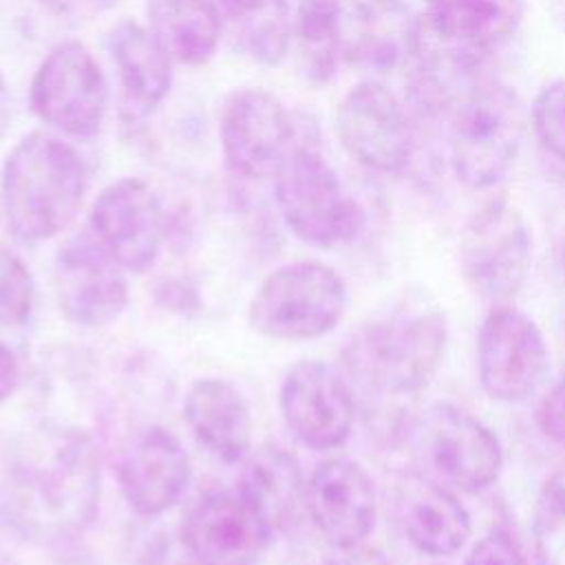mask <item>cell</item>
Returning <instances> with one entry per match:
<instances>
[{"instance_id":"1","label":"cell","mask_w":565,"mask_h":565,"mask_svg":"<svg viewBox=\"0 0 565 565\" xmlns=\"http://www.w3.org/2000/svg\"><path fill=\"white\" fill-rule=\"evenodd\" d=\"M99 452L77 428H51L11 455L0 479V512L15 532L38 541L82 534L99 508Z\"/></svg>"},{"instance_id":"2","label":"cell","mask_w":565,"mask_h":565,"mask_svg":"<svg viewBox=\"0 0 565 565\" xmlns=\"http://www.w3.org/2000/svg\"><path fill=\"white\" fill-rule=\"evenodd\" d=\"M448 342L444 309L426 291L406 294L366 322L347 360L358 384L386 395L422 391L437 373Z\"/></svg>"},{"instance_id":"3","label":"cell","mask_w":565,"mask_h":565,"mask_svg":"<svg viewBox=\"0 0 565 565\" xmlns=\"http://www.w3.org/2000/svg\"><path fill=\"white\" fill-rule=\"evenodd\" d=\"M88 177L77 150L60 137L31 132L4 159L0 196L7 225L24 243L60 234L77 216Z\"/></svg>"},{"instance_id":"4","label":"cell","mask_w":565,"mask_h":565,"mask_svg":"<svg viewBox=\"0 0 565 565\" xmlns=\"http://www.w3.org/2000/svg\"><path fill=\"white\" fill-rule=\"evenodd\" d=\"M525 124V106L510 86L492 82L470 88L450 124L455 177L475 190L501 181L521 150Z\"/></svg>"},{"instance_id":"5","label":"cell","mask_w":565,"mask_h":565,"mask_svg":"<svg viewBox=\"0 0 565 565\" xmlns=\"http://www.w3.org/2000/svg\"><path fill=\"white\" fill-rule=\"evenodd\" d=\"M415 470L452 492H481L503 468L499 437L470 413L452 404H433L408 428Z\"/></svg>"},{"instance_id":"6","label":"cell","mask_w":565,"mask_h":565,"mask_svg":"<svg viewBox=\"0 0 565 565\" xmlns=\"http://www.w3.org/2000/svg\"><path fill=\"white\" fill-rule=\"evenodd\" d=\"M347 300V285L333 267L298 260L263 280L249 302V320L271 340H316L342 320Z\"/></svg>"},{"instance_id":"7","label":"cell","mask_w":565,"mask_h":565,"mask_svg":"<svg viewBox=\"0 0 565 565\" xmlns=\"http://www.w3.org/2000/svg\"><path fill=\"white\" fill-rule=\"evenodd\" d=\"M274 179L282 221L300 241L333 247L360 234L364 214L318 150L296 146Z\"/></svg>"},{"instance_id":"8","label":"cell","mask_w":565,"mask_h":565,"mask_svg":"<svg viewBox=\"0 0 565 565\" xmlns=\"http://www.w3.org/2000/svg\"><path fill=\"white\" fill-rule=\"evenodd\" d=\"M532 263V230L505 199L479 207L459 238V267L470 289L492 302L512 298Z\"/></svg>"},{"instance_id":"9","label":"cell","mask_w":565,"mask_h":565,"mask_svg":"<svg viewBox=\"0 0 565 565\" xmlns=\"http://www.w3.org/2000/svg\"><path fill=\"white\" fill-rule=\"evenodd\" d=\"M108 88L90 51L79 42H62L38 66L29 102L53 130L71 139H93L104 121Z\"/></svg>"},{"instance_id":"10","label":"cell","mask_w":565,"mask_h":565,"mask_svg":"<svg viewBox=\"0 0 565 565\" xmlns=\"http://www.w3.org/2000/svg\"><path fill=\"white\" fill-rule=\"evenodd\" d=\"M550 371L547 342L539 324L519 309L499 307L477 335V373L488 397L519 404L532 397Z\"/></svg>"},{"instance_id":"11","label":"cell","mask_w":565,"mask_h":565,"mask_svg":"<svg viewBox=\"0 0 565 565\" xmlns=\"http://www.w3.org/2000/svg\"><path fill=\"white\" fill-rule=\"evenodd\" d=\"M294 31L309 53V71L329 79L340 64L386 60L382 13L366 0H300Z\"/></svg>"},{"instance_id":"12","label":"cell","mask_w":565,"mask_h":565,"mask_svg":"<svg viewBox=\"0 0 565 565\" xmlns=\"http://www.w3.org/2000/svg\"><path fill=\"white\" fill-rule=\"evenodd\" d=\"M274 530L234 490H210L183 516L181 543L196 565H256Z\"/></svg>"},{"instance_id":"13","label":"cell","mask_w":565,"mask_h":565,"mask_svg":"<svg viewBox=\"0 0 565 565\" xmlns=\"http://www.w3.org/2000/svg\"><path fill=\"white\" fill-rule=\"evenodd\" d=\"M335 130L344 150L369 170L399 174L413 159L408 117L395 93L380 82H362L342 97Z\"/></svg>"},{"instance_id":"14","label":"cell","mask_w":565,"mask_h":565,"mask_svg":"<svg viewBox=\"0 0 565 565\" xmlns=\"http://www.w3.org/2000/svg\"><path fill=\"white\" fill-rule=\"evenodd\" d=\"M280 413L300 444L313 450H333L351 435L355 397L333 364L302 360L282 380Z\"/></svg>"},{"instance_id":"15","label":"cell","mask_w":565,"mask_h":565,"mask_svg":"<svg viewBox=\"0 0 565 565\" xmlns=\"http://www.w3.org/2000/svg\"><path fill=\"white\" fill-rule=\"evenodd\" d=\"M88 232L126 271L141 274L154 265L161 252L166 218L150 185L126 177L97 194Z\"/></svg>"},{"instance_id":"16","label":"cell","mask_w":565,"mask_h":565,"mask_svg":"<svg viewBox=\"0 0 565 565\" xmlns=\"http://www.w3.org/2000/svg\"><path fill=\"white\" fill-rule=\"evenodd\" d=\"M218 135L227 166L247 179L276 177L296 148L289 110L263 88L236 90L225 102Z\"/></svg>"},{"instance_id":"17","label":"cell","mask_w":565,"mask_h":565,"mask_svg":"<svg viewBox=\"0 0 565 565\" xmlns=\"http://www.w3.org/2000/svg\"><path fill=\"white\" fill-rule=\"evenodd\" d=\"M124 267L86 230L68 238L53 265V287L62 313L79 327H104L128 307Z\"/></svg>"},{"instance_id":"18","label":"cell","mask_w":565,"mask_h":565,"mask_svg":"<svg viewBox=\"0 0 565 565\" xmlns=\"http://www.w3.org/2000/svg\"><path fill=\"white\" fill-rule=\"evenodd\" d=\"M305 508L318 534L335 550L362 545L377 521L371 475L351 459H327L307 479Z\"/></svg>"},{"instance_id":"19","label":"cell","mask_w":565,"mask_h":565,"mask_svg":"<svg viewBox=\"0 0 565 565\" xmlns=\"http://www.w3.org/2000/svg\"><path fill=\"white\" fill-rule=\"evenodd\" d=\"M117 479L124 499L141 516H159L170 510L190 481V459L174 433L163 426H146L126 441Z\"/></svg>"},{"instance_id":"20","label":"cell","mask_w":565,"mask_h":565,"mask_svg":"<svg viewBox=\"0 0 565 565\" xmlns=\"http://www.w3.org/2000/svg\"><path fill=\"white\" fill-rule=\"evenodd\" d=\"M523 0H428L419 29L444 51L479 66L516 31Z\"/></svg>"},{"instance_id":"21","label":"cell","mask_w":565,"mask_h":565,"mask_svg":"<svg viewBox=\"0 0 565 565\" xmlns=\"http://www.w3.org/2000/svg\"><path fill=\"white\" fill-rule=\"evenodd\" d=\"M395 510L406 539L426 556L457 554L472 534L470 514L455 492L419 470L397 481Z\"/></svg>"},{"instance_id":"22","label":"cell","mask_w":565,"mask_h":565,"mask_svg":"<svg viewBox=\"0 0 565 565\" xmlns=\"http://www.w3.org/2000/svg\"><path fill=\"white\" fill-rule=\"evenodd\" d=\"M192 435L221 461H241L252 446V415L241 391L221 377L192 382L183 399Z\"/></svg>"},{"instance_id":"23","label":"cell","mask_w":565,"mask_h":565,"mask_svg":"<svg viewBox=\"0 0 565 565\" xmlns=\"http://www.w3.org/2000/svg\"><path fill=\"white\" fill-rule=\"evenodd\" d=\"M236 488L258 510L274 534L294 527L307 514V481L298 457L287 448L260 446L254 450L245 459Z\"/></svg>"},{"instance_id":"24","label":"cell","mask_w":565,"mask_h":565,"mask_svg":"<svg viewBox=\"0 0 565 565\" xmlns=\"http://www.w3.org/2000/svg\"><path fill=\"white\" fill-rule=\"evenodd\" d=\"M108 53L124 99L135 113L146 115L166 99L172 84V57L150 29L135 20H119L108 33Z\"/></svg>"},{"instance_id":"25","label":"cell","mask_w":565,"mask_h":565,"mask_svg":"<svg viewBox=\"0 0 565 565\" xmlns=\"http://www.w3.org/2000/svg\"><path fill=\"white\" fill-rule=\"evenodd\" d=\"M148 29L166 53L190 66L205 64L221 38L216 0H146Z\"/></svg>"},{"instance_id":"26","label":"cell","mask_w":565,"mask_h":565,"mask_svg":"<svg viewBox=\"0 0 565 565\" xmlns=\"http://www.w3.org/2000/svg\"><path fill=\"white\" fill-rule=\"evenodd\" d=\"M238 24L245 51L263 66H278L291 42L294 18L287 0H216Z\"/></svg>"},{"instance_id":"27","label":"cell","mask_w":565,"mask_h":565,"mask_svg":"<svg viewBox=\"0 0 565 565\" xmlns=\"http://www.w3.org/2000/svg\"><path fill=\"white\" fill-rule=\"evenodd\" d=\"M536 565H565V466L541 486L532 510Z\"/></svg>"},{"instance_id":"28","label":"cell","mask_w":565,"mask_h":565,"mask_svg":"<svg viewBox=\"0 0 565 565\" xmlns=\"http://www.w3.org/2000/svg\"><path fill=\"white\" fill-rule=\"evenodd\" d=\"M35 287L29 267L0 243V324L20 327L33 309Z\"/></svg>"},{"instance_id":"29","label":"cell","mask_w":565,"mask_h":565,"mask_svg":"<svg viewBox=\"0 0 565 565\" xmlns=\"http://www.w3.org/2000/svg\"><path fill=\"white\" fill-rule=\"evenodd\" d=\"M530 121L543 150L565 163V79L547 84L534 97Z\"/></svg>"},{"instance_id":"30","label":"cell","mask_w":565,"mask_h":565,"mask_svg":"<svg viewBox=\"0 0 565 565\" xmlns=\"http://www.w3.org/2000/svg\"><path fill=\"white\" fill-rule=\"evenodd\" d=\"M466 565H530L519 543L501 527L483 534L470 550Z\"/></svg>"},{"instance_id":"31","label":"cell","mask_w":565,"mask_h":565,"mask_svg":"<svg viewBox=\"0 0 565 565\" xmlns=\"http://www.w3.org/2000/svg\"><path fill=\"white\" fill-rule=\"evenodd\" d=\"M534 419L550 441L565 448V375L539 402Z\"/></svg>"},{"instance_id":"32","label":"cell","mask_w":565,"mask_h":565,"mask_svg":"<svg viewBox=\"0 0 565 565\" xmlns=\"http://www.w3.org/2000/svg\"><path fill=\"white\" fill-rule=\"evenodd\" d=\"M46 4L51 11L60 15H71V18H86L90 13L108 9L117 0H40Z\"/></svg>"},{"instance_id":"33","label":"cell","mask_w":565,"mask_h":565,"mask_svg":"<svg viewBox=\"0 0 565 565\" xmlns=\"http://www.w3.org/2000/svg\"><path fill=\"white\" fill-rule=\"evenodd\" d=\"M20 380V369H18V360L13 355V351L0 340V404H4Z\"/></svg>"},{"instance_id":"34","label":"cell","mask_w":565,"mask_h":565,"mask_svg":"<svg viewBox=\"0 0 565 565\" xmlns=\"http://www.w3.org/2000/svg\"><path fill=\"white\" fill-rule=\"evenodd\" d=\"M324 565H391V561L373 547H349V550H340L338 556L329 558Z\"/></svg>"},{"instance_id":"35","label":"cell","mask_w":565,"mask_h":565,"mask_svg":"<svg viewBox=\"0 0 565 565\" xmlns=\"http://www.w3.org/2000/svg\"><path fill=\"white\" fill-rule=\"evenodd\" d=\"M9 124H11V95L0 75V137L7 132Z\"/></svg>"},{"instance_id":"36","label":"cell","mask_w":565,"mask_h":565,"mask_svg":"<svg viewBox=\"0 0 565 565\" xmlns=\"http://www.w3.org/2000/svg\"><path fill=\"white\" fill-rule=\"evenodd\" d=\"M561 263H563V271H565V243H563V254H561Z\"/></svg>"}]
</instances>
